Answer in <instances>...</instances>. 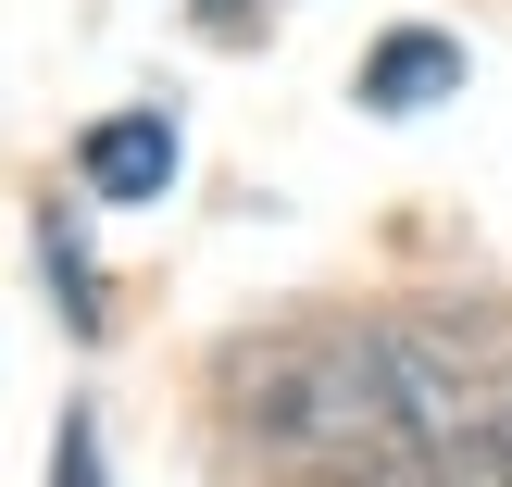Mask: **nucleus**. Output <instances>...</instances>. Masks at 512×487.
Masks as SVG:
<instances>
[{
    "mask_svg": "<svg viewBox=\"0 0 512 487\" xmlns=\"http://www.w3.org/2000/svg\"><path fill=\"white\" fill-rule=\"evenodd\" d=\"M450 88H463V38H438V25H388L363 63V113H425Z\"/></svg>",
    "mask_w": 512,
    "mask_h": 487,
    "instance_id": "7ed1b4c3",
    "label": "nucleus"
},
{
    "mask_svg": "<svg viewBox=\"0 0 512 487\" xmlns=\"http://www.w3.org/2000/svg\"><path fill=\"white\" fill-rule=\"evenodd\" d=\"M38 238H50V288H63V313H75V338H100V275H88V250L63 238V213H50Z\"/></svg>",
    "mask_w": 512,
    "mask_h": 487,
    "instance_id": "20e7f679",
    "label": "nucleus"
},
{
    "mask_svg": "<svg viewBox=\"0 0 512 487\" xmlns=\"http://www.w3.org/2000/svg\"><path fill=\"white\" fill-rule=\"evenodd\" d=\"M75 188L88 200H163L175 188V125L163 113H100L75 138Z\"/></svg>",
    "mask_w": 512,
    "mask_h": 487,
    "instance_id": "f03ea898",
    "label": "nucleus"
},
{
    "mask_svg": "<svg viewBox=\"0 0 512 487\" xmlns=\"http://www.w3.org/2000/svg\"><path fill=\"white\" fill-rule=\"evenodd\" d=\"M213 413L288 487H512V350L463 325L238 338Z\"/></svg>",
    "mask_w": 512,
    "mask_h": 487,
    "instance_id": "f257e3e1",
    "label": "nucleus"
},
{
    "mask_svg": "<svg viewBox=\"0 0 512 487\" xmlns=\"http://www.w3.org/2000/svg\"><path fill=\"white\" fill-rule=\"evenodd\" d=\"M50 487H113V475H100V425H88V413H63V438H50Z\"/></svg>",
    "mask_w": 512,
    "mask_h": 487,
    "instance_id": "39448f33",
    "label": "nucleus"
}]
</instances>
